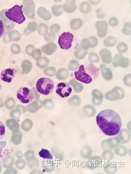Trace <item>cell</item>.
Listing matches in <instances>:
<instances>
[{"mask_svg":"<svg viewBox=\"0 0 131 174\" xmlns=\"http://www.w3.org/2000/svg\"><path fill=\"white\" fill-rule=\"evenodd\" d=\"M96 122L102 132L108 136L116 135L119 133L122 126L119 115L112 109L100 111L97 115Z\"/></svg>","mask_w":131,"mask_h":174,"instance_id":"6da1fadb","label":"cell"},{"mask_svg":"<svg viewBox=\"0 0 131 174\" xmlns=\"http://www.w3.org/2000/svg\"><path fill=\"white\" fill-rule=\"evenodd\" d=\"M23 7V5H15L5 12V15L11 21L19 24H23L26 21L25 17L22 11Z\"/></svg>","mask_w":131,"mask_h":174,"instance_id":"7a4b0ae2","label":"cell"},{"mask_svg":"<svg viewBox=\"0 0 131 174\" xmlns=\"http://www.w3.org/2000/svg\"><path fill=\"white\" fill-rule=\"evenodd\" d=\"M54 88V84L52 80L48 78L43 77L37 81V91L41 94L47 96L53 92Z\"/></svg>","mask_w":131,"mask_h":174,"instance_id":"3957f363","label":"cell"},{"mask_svg":"<svg viewBox=\"0 0 131 174\" xmlns=\"http://www.w3.org/2000/svg\"><path fill=\"white\" fill-rule=\"evenodd\" d=\"M19 101L24 104L32 102L35 97L32 90L26 87H22L18 89L16 94Z\"/></svg>","mask_w":131,"mask_h":174,"instance_id":"277c9868","label":"cell"},{"mask_svg":"<svg viewBox=\"0 0 131 174\" xmlns=\"http://www.w3.org/2000/svg\"><path fill=\"white\" fill-rule=\"evenodd\" d=\"M74 35L70 32H64L60 36L58 39V44L62 49L68 50L72 46Z\"/></svg>","mask_w":131,"mask_h":174,"instance_id":"5b68a950","label":"cell"},{"mask_svg":"<svg viewBox=\"0 0 131 174\" xmlns=\"http://www.w3.org/2000/svg\"><path fill=\"white\" fill-rule=\"evenodd\" d=\"M72 89L71 85L66 83H60L56 88V93L63 98L67 97L70 95Z\"/></svg>","mask_w":131,"mask_h":174,"instance_id":"8992f818","label":"cell"},{"mask_svg":"<svg viewBox=\"0 0 131 174\" xmlns=\"http://www.w3.org/2000/svg\"><path fill=\"white\" fill-rule=\"evenodd\" d=\"M76 79L85 84H89L92 82V79L85 71L84 65H81L78 71L75 72Z\"/></svg>","mask_w":131,"mask_h":174,"instance_id":"52a82bcc","label":"cell"},{"mask_svg":"<svg viewBox=\"0 0 131 174\" xmlns=\"http://www.w3.org/2000/svg\"><path fill=\"white\" fill-rule=\"evenodd\" d=\"M112 62L113 66L116 67L120 66L126 68L130 64V61L129 58L124 57L122 54H117L114 56Z\"/></svg>","mask_w":131,"mask_h":174,"instance_id":"ba28073f","label":"cell"},{"mask_svg":"<svg viewBox=\"0 0 131 174\" xmlns=\"http://www.w3.org/2000/svg\"><path fill=\"white\" fill-rule=\"evenodd\" d=\"M108 24L105 21H99L95 24V28L97 30V34L100 38L105 37L107 34Z\"/></svg>","mask_w":131,"mask_h":174,"instance_id":"9c48e42d","label":"cell"},{"mask_svg":"<svg viewBox=\"0 0 131 174\" xmlns=\"http://www.w3.org/2000/svg\"><path fill=\"white\" fill-rule=\"evenodd\" d=\"M16 71L14 69H5L3 70L1 74V79L7 83H10L15 75Z\"/></svg>","mask_w":131,"mask_h":174,"instance_id":"30bf717a","label":"cell"},{"mask_svg":"<svg viewBox=\"0 0 131 174\" xmlns=\"http://www.w3.org/2000/svg\"><path fill=\"white\" fill-rule=\"evenodd\" d=\"M99 55L101 57L102 62L105 64H108L113 61L111 51L108 49L104 48L100 50Z\"/></svg>","mask_w":131,"mask_h":174,"instance_id":"8fae6325","label":"cell"},{"mask_svg":"<svg viewBox=\"0 0 131 174\" xmlns=\"http://www.w3.org/2000/svg\"><path fill=\"white\" fill-rule=\"evenodd\" d=\"M85 71L87 72V74L89 75H91V78L94 80L96 79L100 73L99 68L95 66L92 63H90L87 65L85 69Z\"/></svg>","mask_w":131,"mask_h":174,"instance_id":"7c38bea8","label":"cell"},{"mask_svg":"<svg viewBox=\"0 0 131 174\" xmlns=\"http://www.w3.org/2000/svg\"><path fill=\"white\" fill-rule=\"evenodd\" d=\"M100 69L101 70L102 77L105 80L110 81L112 79L113 73L109 68L107 67L106 65L101 64L100 65Z\"/></svg>","mask_w":131,"mask_h":174,"instance_id":"4fadbf2b","label":"cell"},{"mask_svg":"<svg viewBox=\"0 0 131 174\" xmlns=\"http://www.w3.org/2000/svg\"><path fill=\"white\" fill-rule=\"evenodd\" d=\"M87 54H88V51L87 50L83 49L81 47H79L75 51L74 55L76 59L82 60L85 58L86 55Z\"/></svg>","mask_w":131,"mask_h":174,"instance_id":"5bb4252c","label":"cell"},{"mask_svg":"<svg viewBox=\"0 0 131 174\" xmlns=\"http://www.w3.org/2000/svg\"><path fill=\"white\" fill-rule=\"evenodd\" d=\"M103 43L106 47H112L117 43V39L114 36H109L105 38Z\"/></svg>","mask_w":131,"mask_h":174,"instance_id":"9a60e30c","label":"cell"},{"mask_svg":"<svg viewBox=\"0 0 131 174\" xmlns=\"http://www.w3.org/2000/svg\"><path fill=\"white\" fill-rule=\"evenodd\" d=\"M80 11L84 14H87L91 11L92 7L88 2H83L79 7Z\"/></svg>","mask_w":131,"mask_h":174,"instance_id":"2e32d148","label":"cell"},{"mask_svg":"<svg viewBox=\"0 0 131 174\" xmlns=\"http://www.w3.org/2000/svg\"><path fill=\"white\" fill-rule=\"evenodd\" d=\"M69 74V72L67 69L62 68L58 70L56 77L58 80H64L67 78Z\"/></svg>","mask_w":131,"mask_h":174,"instance_id":"e0dca14e","label":"cell"},{"mask_svg":"<svg viewBox=\"0 0 131 174\" xmlns=\"http://www.w3.org/2000/svg\"><path fill=\"white\" fill-rule=\"evenodd\" d=\"M83 20L80 18L74 19L70 23L71 28L74 30H78L83 25Z\"/></svg>","mask_w":131,"mask_h":174,"instance_id":"ac0fdd59","label":"cell"},{"mask_svg":"<svg viewBox=\"0 0 131 174\" xmlns=\"http://www.w3.org/2000/svg\"><path fill=\"white\" fill-rule=\"evenodd\" d=\"M40 156L42 158L49 160H52L53 156L48 150L42 148L41 150L39 153Z\"/></svg>","mask_w":131,"mask_h":174,"instance_id":"d6986e66","label":"cell"},{"mask_svg":"<svg viewBox=\"0 0 131 174\" xmlns=\"http://www.w3.org/2000/svg\"><path fill=\"white\" fill-rule=\"evenodd\" d=\"M76 1H71L69 4H65V9L68 13H72L77 9V5L75 4Z\"/></svg>","mask_w":131,"mask_h":174,"instance_id":"ffe728a7","label":"cell"},{"mask_svg":"<svg viewBox=\"0 0 131 174\" xmlns=\"http://www.w3.org/2000/svg\"><path fill=\"white\" fill-rule=\"evenodd\" d=\"M70 83L73 86L75 91L79 92L83 90V86L82 84L78 82L74 79H72L70 80Z\"/></svg>","mask_w":131,"mask_h":174,"instance_id":"44dd1931","label":"cell"},{"mask_svg":"<svg viewBox=\"0 0 131 174\" xmlns=\"http://www.w3.org/2000/svg\"><path fill=\"white\" fill-rule=\"evenodd\" d=\"M80 67V64L78 61L73 59L69 62L68 68L71 71H75L78 69Z\"/></svg>","mask_w":131,"mask_h":174,"instance_id":"7402d4cb","label":"cell"},{"mask_svg":"<svg viewBox=\"0 0 131 174\" xmlns=\"http://www.w3.org/2000/svg\"><path fill=\"white\" fill-rule=\"evenodd\" d=\"M117 51L120 54L126 52L128 49L127 45L124 42H121L117 45Z\"/></svg>","mask_w":131,"mask_h":174,"instance_id":"603a6c76","label":"cell"},{"mask_svg":"<svg viewBox=\"0 0 131 174\" xmlns=\"http://www.w3.org/2000/svg\"><path fill=\"white\" fill-rule=\"evenodd\" d=\"M91 43L88 39H83L81 42V47L84 50L91 48Z\"/></svg>","mask_w":131,"mask_h":174,"instance_id":"cb8c5ba5","label":"cell"},{"mask_svg":"<svg viewBox=\"0 0 131 174\" xmlns=\"http://www.w3.org/2000/svg\"><path fill=\"white\" fill-rule=\"evenodd\" d=\"M131 23L130 22H127L124 24V27L122 30V32L124 35L129 36L131 35Z\"/></svg>","mask_w":131,"mask_h":174,"instance_id":"d4e9b609","label":"cell"},{"mask_svg":"<svg viewBox=\"0 0 131 174\" xmlns=\"http://www.w3.org/2000/svg\"><path fill=\"white\" fill-rule=\"evenodd\" d=\"M100 60V59L97 54L95 53H90L89 60L90 62H94V63H98L99 62Z\"/></svg>","mask_w":131,"mask_h":174,"instance_id":"484cf974","label":"cell"},{"mask_svg":"<svg viewBox=\"0 0 131 174\" xmlns=\"http://www.w3.org/2000/svg\"><path fill=\"white\" fill-rule=\"evenodd\" d=\"M48 46V49L45 52L47 55H51L53 52L56 51L57 49V46L54 43L50 44Z\"/></svg>","mask_w":131,"mask_h":174,"instance_id":"4316f807","label":"cell"},{"mask_svg":"<svg viewBox=\"0 0 131 174\" xmlns=\"http://www.w3.org/2000/svg\"><path fill=\"white\" fill-rule=\"evenodd\" d=\"M109 25L111 26L116 27L119 24V21L117 17H111L109 20Z\"/></svg>","mask_w":131,"mask_h":174,"instance_id":"83f0119b","label":"cell"},{"mask_svg":"<svg viewBox=\"0 0 131 174\" xmlns=\"http://www.w3.org/2000/svg\"><path fill=\"white\" fill-rule=\"evenodd\" d=\"M91 43V48H94L96 47L98 44V40L96 37L94 36H90L88 38Z\"/></svg>","mask_w":131,"mask_h":174,"instance_id":"f1b7e54d","label":"cell"},{"mask_svg":"<svg viewBox=\"0 0 131 174\" xmlns=\"http://www.w3.org/2000/svg\"><path fill=\"white\" fill-rule=\"evenodd\" d=\"M45 74L47 75L53 76L55 75L56 69L54 67H50L46 69L45 70Z\"/></svg>","mask_w":131,"mask_h":174,"instance_id":"f546056e","label":"cell"},{"mask_svg":"<svg viewBox=\"0 0 131 174\" xmlns=\"http://www.w3.org/2000/svg\"><path fill=\"white\" fill-rule=\"evenodd\" d=\"M5 134V128L4 123L0 121V140L4 137Z\"/></svg>","mask_w":131,"mask_h":174,"instance_id":"4dcf8cb0","label":"cell"},{"mask_svg":"<svg viewBox=\"0 0 131 174\" xmlns=\"http://www.w3.org/2000/svg\"><path fill=\"white\" fill-rule=\"evenodd\" d=\"M95 13H97V17L99 19H103L105 17L106 14L102 10V9L99 8L97 9Z\"/></svg>","mask_w":131,"mask_h":174,"instance_id":"1f68e13d","label":"cell"},{"mask_svg":"<svg viewBox=\"0 0 131 174\" xmlns=\"http://www.w3.org/2000/svg\"><path fill=\"white\" fill-rule=\"evenodd\" d=\"M131 74L127 75L124 78V84L129 86H131Z\"/></svg>","mask_w":131,"mask_h":174,"instance_id":"d6a6232c","label":"cell"},{"mask_svg":"<svg viewBox=\"0 0 131 174\" xmlns=\"http://www.w3.org/2000/svg\"><path fill=\"white\" fill-rule=\"evenodd\" d=\"M61 8V6H54L53 7V13L55 15H60L62 14V12L61 11L60 9Z\"/></svg>","mask_w":131,"mask_h":174,"instance_id":"836d02e7","label":"cell"},{"mask_svg":"<svg viewBox=\"0 0 131 174\" xmlns=\"http://www.w3.org/2000/svg\"><path fill=\"white\" fill-rule=\"evenodd\" d=\"M5 32V25L2 20H0V38L3 36Z\"/></svg>","mask_w":131,"mask_h":174,"instance_id":"e575fe53","label":"cell"},{"mask_svg":"<svg viewBox=\"0 0 131 174\" xmlns=\"http://www.w3.org/2000/svg\"><path fill=\"white\" fill-rule=\"evenodd\" d=\"M7 145V142H0V163H1V158L3 157L2 154V152L3 149H4Z\"/></svg>","mask_w":131,"mask_h":174,"instance_id":"d590c367","label":"cell"},{"mask_svg":"<svg viewBox=\"0 0 131 174\" xmlns=\"http://www.w3.org/2000/svg\"><path fill=\"white\" fill-rule=\"evenodd\" d=\"M100 1H89V2H91V3L92 4V5H97L98 4L101 2Z\"/></svg>","mask_w":131,"mask_h":174,"instance_id":"8d00e7d4","label":"cell"}]
</instances>
